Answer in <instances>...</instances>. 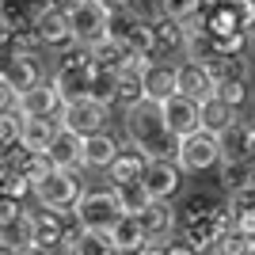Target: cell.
I'll return each mask as SVG.
<instances>
[{
    "instance_id": "1",
    "label": "cell",
    "mask_w": 255,
    "mask_h": 255,
    "mask_svg": "<svg viewBox=\"0 0 255 255\" xmlns=\"http://www.w3.org/2000/svg\"><path fill=\"white\" fill-rule=\"evenodd\" d=\"M122 126H126L129 145H137L149 160H175L183 137L171 133V126H168V118H164V107H160V103L141 99V103L126 107V111H122Z\"/></svg>"
},
{
    "instance_id": "2",
    "label": "cell",
    "mask_w": 255,
    "mask_h": 255,
    "mask_svg": "<svg viewBox=\"0 0 255 255\" xmlns=\"http://www.w3.org/2000/svg\"><path fill=\"white\" fill-rule=\"evenodd\" d=\"M96 73H99V65H96V57H92V50H69V53H61V61H57L50 80H53V88L61 92L65 103H73V99H80V96H92Z\"/></svg>"
},
{
    "instance_id": "3",
    "label": "cell",
    "mask_w": 255,
    "mask_h": 255,
    "mask_svg": "<svg viewBox=\"0 0 255 255\" xmlns=\"http://www.w3.org/2000/svg\"><path fill=\"white\" fill-rule=\"evenodd\" d=\"M34 198L38 206L46 210H76V202L84 198V187H80V171H69V168H50L42 179H34Z\"/></svg>"
},
{
    "instance_id": "4",
    "label": "cell",
    "mask_w": 255,
    "mask_h": 255,
    "mask_svg": "<svg viewBox=\"0 0 255 255\" xmlns=\"http://www.w3.org/2000/svg\"><path fill=\"white\" fill-rule=\"evenodd\" d=\"M175 160H179V168L191 171V175L217 168V164L225 160V152H221V133H213V129H206V126L198 129V133H187V137L179 141Z\"/></svg>"
},
{
    "instance_id": "5",
    "label": "cell",
    "mask_w": 255,
    "mask_h": 255,
    "mask_svg": "<svg viewBox=\"0 0 255 255\" xmlns=\"http://www.w3.org/2000/svg\"><path fill=\"white\" fill-rule=\"evenodd\" d=\"M69 11V23H73V38L76 46H84V50H92V46H99L111 34V11L99 4V0H76Z\"/></svg>"
},
{
    "instance_id": "6",
    "label": "cell",
    "mask_w": 255,
    "mask_h": 255,
    "mask_svg": "<svg viewBox=\"0 0 255 255\" xmlns=\"http://www.w3.org/2000/svg\"><path fill=\"white\" fill-rule=\"evenodd\" d=\"M76 225L80 229H96V233H111L115 221L122 217V206H118L115 191H84V198L76 202Z\"/></svg>"
},
{
    "instance_id": "7",
    "label": "cell",
    "mask_w": 255,
    "mask_h": 255,
    "mask_svg": "<svg viewBox=\"0 0 255 255\" xmlns=\"http://www.w3.org/2000/svg\"><path fill=\"white\" fill-rule=\"evenodd\" d=\"M61 126L65 129H73V133H99V129L107 126V118H111V107L103 103V99H96V96H80V99H73V103H65L61 107Z\"/></svg>"
},
{
    "instance_id": "8",
    "label": "cell",
    "mask_w": 255,
    "mask_h": 255,
    "mask_svg": "<svg viewBox=\"0 0 255 255\" xmlns=\"http://www.w3.org/2000/svg\"><path fill=\"white\" fill-rule=\"evenodd\" d=\"M34 34H38V46L42 50H57V53H69L76 46L73 38V23H69V11L50 4V8L34 19Z\"/></svg>"
},
{
    "instance_id": "9",
    "label": "cell",
    "mask_w": 255,
    "mask_h": 255,
    "mask_svg": "<svg viewBox=\"0 0 255 255\" xmlns=\"http://www.w3.org/2000/svg\"><path fill=\"white\" fill-rule=\"evenodd\" d=\"M4 84H11L15 92H31L34 84H42V61H38V50H8V61H4V73H0Z\"/></svg>"
},
{
    "instance_id": "10",
    "label": "cell",
    "mask_w": 255,
    "mask_h": 255,
    "mask_svg": "<svg viewBox=\"0 0 255 255\" xmlns=\"http://www.w3.org/2000/svg\"><path fill=\"white\" fill-rule=\"evenodd\" d=\"M175 76H179V96H191V99H198V103H206V99L217 96V80H213V73H210L206 61L183 57V61L175 65Z\"/></svg>"
},
{
    "instance_id": "11",
    "label": "cell",
    "mask_w": 255,
    "mask_h": 255,
    "mask_svg": "<svg viewBox=\"0 0 255 255\" xmlns=\"http://www.w3.org/2000/svg\"><path fill=\"white\" fill-rule=\"evenodd\" d=\"M145 191L152 194V202H168L171 194L179 191L183 183V168L179 160H149V168H145Z\"/></svg>"
},
{
    "instance_id": "12",
    "label": "cell",
    "mask_w": 255,
    "mask_h": 255,
    "mask_svg": "<svg viewBox=\"0 0 255 255\" xmlns=\"http://www.w3.org/2000/svg\"><path fill=\"white\" fill-rule=\"evenodd\" d=\"M164 107V118H168V126L175 137H187V133H198L202 129V103L191 96H171Z\"/></svg>"
},
{
    "instance_id": "13",
    "label": "cell",
    "mask_w": 255,
    "mask_h": 255,
    "mask_svg": "<svg viewBox=\"0 0 255 255\" xmlns=\"http://www.w3.org/2000/svg\"><path fill=\"white\" fill-rule=\"evenodd\" d=\"M145 99H152V103H168L171 96H179V76H175V65L168 61H149L145 65Z\"/></svg>"
},
{
    "instance_id": "14",
    "label": "cell",
    "mask_w": 255,
    "mask_h": 255,
    "mask_svg": "<svg viewBox=\"0 0 255 255\" xmlns=\"http://www.w3.org/2000/svg\"><path fill=\"white\" fill-rule=\"evenodd\" d=\"M19 118H23L19 145H27V149L46 152L53 145V137L61 133V118H57V115H19Z\"/></svg>"
},
{
    "instance_id": "15",
    "label": "cell",
    "mask_w": 255,
    "mask_h": 255,
    "mask_svg": "<svg viewBox=\"0 0 255 255\" xmlns=\"http://www.w3.org/2000/svg\"><path fill=\"white\" fill-rule=\"evenodd\" d=\"M152 38H156V57L160 53H187L191 23L175 19V15H156L152 19Z\"/></svg>"
},
{
    "instance_id": "16",
    "label": "cell",
    "mask_w": 255,
    "mask_h": 255,
    "mask_svg": "<svg viewBox=\"0 0 255 255\" xmlns=\"http://www.w3.org/2000/svg\"><path fill=\"white\" fill-rule=\"evenodd\" d=\"M53 168H69V171H80L84 168V133H73V129H65L53 137V145L46 149Z\"/></svg>"
},
{
    "instance_id": "17",
    "label": "cell",
    "mask_w": 255,
    "mask_h": 255,
    "mask_svg": "<svg viewBox=\"0 0 255 255\" xmlns=\"http://www.w3.org/2000/svg\"><path fill=\"white\" fill-rule=\"evenodd\" d=\"M65 255H118L115 240H111V233H96V229H69V236H65Z\"/></svg>"
},
{
    "instance_id": "18",
    "label": "cell",
    "mask_w": 255,
    "mask_h": 255,
    "mask_svg": "<svg viewBox=\"0 0 255 255\" xmlns=\"http://www.w3.org/2000/svg\"><path fill=\"white\" fill-rule=\"evenodd\" d=\"M31 221H34V248L50 252V248L65 244L69 229H65V213L61 210H46V206H38V210L31 213Z\"/></svg>"
},
{
    "instance_id": "19",
    "label": "cell",
    "mask_w": 255,
    "mask_h": 255,
    "mask_svg": "<svg viewBox=\"0 0 255 255\" xmlns=\"http://www.w3.org/2000/svg\"><path fill=\"white\" fill-rule=\"evenodd\" d=\"M145 168H149V156H145L137 145H126V149H118L115 164L107 168V179H111V187H118V183H137V179H145Z\"/></svg>"
},
{
    "instance_id": "20",
    "label": "cell",
    "mask_w": 255,
    "mask_h": 255,
    "mask_svg": "<svg viewBox=\"0 0 255 255\" xmlns=\"http://www.w3.org/2000/svg\"><path fill=\"white\" fill-rule=\"evenodd\" d=\"M61 92L53 88V80H42V84H34L31 92H23L19 96V115H61Z\"/></svg>"
},
{
    "instance_id": "21",
    "label": "cell",
    "mask_w": 255,
    "mask_h": 255,
    "mask_svg": "<svg viewBox=\"0 0 255 255\" xmlns=\"http://www.w3.org/2000/svg\"><path fill=\"white\" fill-rule=\"evenodd\" d=\"M137 221H141L149 240H171V233H175V210H171V202H149L137 213Z\"/></svg>"
},
{
    "instance_id": "22",
    "label": "cell",
    "mask_w": 255,
    "mask_h": 255,
    "mask_svg": "<svg viewBox=\"0 0 255 255\" xmlns=\"http://www.w3.org/2000/svg\"><path fill=\"white\" fill-rule=\"evenodd\" d=\"M118 145L107 129H99V133H88L84 137V168H96V171H107L111 164H115V156H118Z\"/></svg>"
},
{
    "instance_id": "23",
    "label": "cell",
    "mask_w": 255,
    "mask_h": 255,
    "mask_svg": "<svg viewBox=\"0 0 255 255\" xmlns=\"http://www.w3.org/2000/svg\"><path fill=\"white\" fill-rule=\"evenodd\" d=\"M111 240H115V248L122 255H137L141 248L149 244V236H145V229H141L137 213H122L115 221V229H111Z\"/></svg>"
},
{
    "instance_id": "24",
    "label": "cell",
    "mask_w": 255,
    "mask_h": 255,
    "mask_svg": "<svg viewBox=\"0 0 255 255\" xmlns=\"http://www.w3.org/2000/svg\"><path fill=\"white\" fill-rule=\"evenodd\" d=\"M92 57H96V65H99V69H107V73H122V69L133 65L137 53L129 50L126 42H118V38H103L99 46H92Z\"/></svg>"
},
{
    "instance_id": "25",
    "label": "cell",
    "mask_w": 255,
    "mask_h": 255,
    "mask_svg": "<svg viewBox=\"0 0 255 255\" xmlns=\"http://www.w3.org/2000/svg\"><path fill=\"white\" fill-rule=\"evenodd\" d=\"M229 213H233V225L240 229V233L255 236V183L244 187V191L229 194Z\"/></svg>"
},
{
    "instance_id": "26",
    "label": "cell",
    "mask_w": 255,
    "mask_h": 255,
    "mask_svg": "<svg viewBox=\"0 0 255 255\" xmlns=\"http://www.w3.org/2000/svg\"><path fill=\"white\" fill-rule=\"evenodd\" d=\"M4 164H8V168H15L19 175H27L31 183H34V179H42L46 171L53 168L46 152H38V149H27V145H19V149H15V156H4Z\"/></svg>"
},
{
    "instance_id": "27",
    "label": "cell",
    "mask_w": 255,
    "mask_h": 255,
    "mask_svg": "<svg viewBox=\"0 0 255 255\" xmlns=\"http://www.w3.org/2000/svg\"><path fill=\"white\" fill-rule=\"evenodd\" d=\"M210 73L217 84H225V80H252V61H248V53H221V57H213Z\"/></svg>"
},
{
    "instance_id": "28",
    "label": "cell",
    "mask_w": 255,
    "mask_h": 255,
    "mask_svg": "<svg viewBox=\"0 0 255 255\" xmlns=\"http://www.w3.org/2000/svg\"><path fill=\"white\" fill-rule=\"evenodd\" d=\"M0 229H4V248H34V221L31 213H11V217H0Z\"/></svg>"
},
{
    "instance_id": "29",
    "label": "cell",
    "mask_w": 255,
    "mask_h": 255,
    "mask_svg": "<svg viewBox=\"0 0 255 255\" xmlns=\"http://www.w3.org/2000/svg\"><path fill=\"white\" fill-rule=\"evenodd\" d=\"M236 111H240V107L225 103L221 96H213V99H206V103H202V126L213 129V133H225L233 122H240V115H236Z\"/></svg>"
},
{
    "instance_id": "30",
    "label": "cell",
    "mask_w": 255,
    "mask_h": 255,
    "mask_svg": "<svg viewBox=\"0 0 255 255\" xmlns=\"http://www.w3.org/2000/svg\"><path fill=\"white\" fill-rule=\"evenodd\" d=\"M252 183H255V164H248V160H221V187L229 194L244 191Z\"/></svg>"
},
{
    "instance_id": "31",
    "label": "cell",
    "mask_w": 255,
    "mask_h": 255,
    "mask_svg": "<svg viewBox=\"0 0 255 255\" xmlns=\"http://www.w3.org/2000/svg\"><path fill=\"white\" fill-rule=\"evenodd\" d=\"M115 191V198H118V206H122V213H141L145 206L152 202V194L145 191V183H118V187H111Z\"/></svg>"
},
{
    "instance_id": "32",
    "label": "cell",
    "mask_w": 255,
    "mask_h": 255,
    "mask_svg": "<svg viewBox=\"0 0 255 255\" xmlns=\"http://www.w3.org/2000/svg\"><path fill=\"white\" fill-rule=\"evenodd\" d=\"M255 252V236L240 233V229H229V233L213 244V255H252Z\"/></svg>"
},
{
    "instance_id": "33",
    "label": "cell",
    "mask_w": 255,
    "mask_h": 255,
    "mask_svg": "<svg viewBox=\"0 0 255 255\" xmlns=\"http://www.w3.org/2000/svg\"><path fill=\"white\" fill-rule=\"evenodd\" d=\"M27 191H34V183L27 179V175H19L15 168L4 164V198H23Z\"/></svg>"
},
{
    "instance_id": "34",
    "label": "cell",
    "mask_w": 255,
    "mask_h": 255,
    "mask_svg": "<svg viewBox=\"0 0 255 255\" xmlns=\"http://www.w3.org/2000/svg\"><path fill=\"white\" fill-rule=\"evenodd\" d=\"M217 96H221L225 103L240 107L248 99V80H225V84H217Z\"/></svg>"
},
{
    "instance_id": "35",
    "label": "cell",
    "mask_w": 255,
    "mask_h": 255,
    "mask_svg": "<svg viewBox=\"0 0 255 255\" xmlns=\"http://www.w3.org/2000/svg\"><path fill=\"white\" fill-rule=\"evenodd\" d=\"M213 210H221V206L213 202L210 194H191L187 206H183V217H202V213H213Z\"/></svg>"
},
{
    "instance_id": "36",
    "label": "cell",
    "mask_w": 255,
    "mask_h": 255,
    "mask_svg": "<svg viewBox=\"0 0 255 255\" xmlns=\"http://www.w3.org/2000/svg\"><path fill=\"white\" fill-rule=\"evenodd\" d=\"M164 15H175V19H191L198 11V0H160Z\"/></svg>"
},
{
    "instance_id": "37",
    "label": "cell",
    "mask_w": 255,
    "mask_h": 255,
    "mask_svg": "<svg viewBox=\"0 0 255 255\" xmlns=\"http://www.w3.org/2000/svg\"><path fill=\"white\" fill-rule=\"evenodd\" d=\"M99 4H103L107 11H122V8H129L133 0H99Z\"/></svg>"
},
{
    "instance_id": "38",
    "label": "cell",
    "mask_w": 255,
    "mask_h": 255,
    "mask_svg": "<svg viewBox=\"0 0 255 255\" xmlns=\"http://www.w3.org/2000/svg\"><path fill=\"white\" fill-rule=\"evenodd\" d=\"M15 255H46L42 248H15Z\"/></svg>"
},
{
    "instance_id": "39",
    "label": "cell",
    "mask_w": 255,
    "mask_h": 255,
    "mask_svg": "<svg viewBox=\"0 0 255 255\" xmlns=\"http://www.w3.org/2000/svg\"><path fill=\"white\" fill-rule=\"evenodd\" d=\"M50 4H57V8H73L76 0H50Z\"/></svg>"
},
{
    "instance_id": "40",
    "label": "cell",
    "mask_w": 255,
    "mask_h": 255,
    "mask_svg": "<svg viewBox=\"0 0 255 255\" xmlns=\"http://www.w3.org/2000/svg\"><path fill=\"white\" fill-rule=\"evenodd\" d=\"M252 122H255V115H252Z\"/></svg>"
},
{
    "instance_id": "41",
    "label": "cell",
    "mask_w": 255,
    "mask_h": 255,
    "mask_svg": "<svg viewBox=\"0 0 255 255\" xmlns=\"http://www.w3.org/2000/svg\"><path fill=\"white\" fill-rule=\"evenodd\" d=\"M252 46H255V42H252Z\"/></svg>"
}]
</instances>
